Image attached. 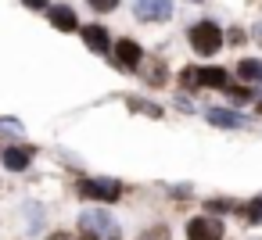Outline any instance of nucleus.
Here are the masks:
<instances>
[{
  "instance_id": "nucleus-1",
  "label": "nucleus",
  "mask_w": 262,
  "mask_h": 240,
  "mask_svg": "<svg viewBox=\"0 0 262 240\" xmlns=\"http://www.w3.org/2000/svg\"><path fill=\"white\" fill-rule=\"evenodd\" d=\"M79 229L83 233H90L94 240H119V222L104 211V208H90V211H83L79 215Z\"/></svg>"
},
{
  "instance_id": "nucleus-2",
  "label": "nucleus",
  "mask_w": 262,
  "mask_h": 240,
  "mask_svg": "<svg viewBox=\"0 0 262 240\" xmlns=\"http://www.w3.org/2000/svg\"><path fill=\"white\" fill-rule=\"evenodd\" d=\"M190 47L205 58V54H215L219 47H223V33H219V26L215 22H198L194 29H190Z\"/></svg>"
},
{
  "instance_id": "nucleus-3",
  "label": "nucleus",
  "mask_w": 262,
  "mask_h": 240,
  "mask_svg": "<svg viewBox=\"0 0 262 240\" xmlns=\"http://www.w3.org/2000/svg\"><path fill=\"white\" fill-rule=\"evenodd\" d=\"M187 240H223V222L208 219V215H198L187 226Z\"/></svg>"
},
{
  "instance_id": "nucleus-4",
  "label": "nucleus",
  "mask_w": 262,
  "mask_h": 240,
  "mask_svg": "<svg viewBox=\"0 0 262 240\" xmlns=\"http://www.w3.org/2000/svg\"><path fill=\"white\" fill-rule=\"evenodd\" d=\"M172 15V0H137V18L144 22H165Z\"/></svg>"
},
{
  "instance_id": "nucleus-5",
  "label": "nucleus",
  "mask_w": 262,
  "mask_h": 240,
  "mask_svg": "<svg viewBox=\"0 0 262 240\" xmlns=\"http://www.w3.org/2000/svg\"><path fill=\"white\" fill-rule=\"evenodd\" d=\"M79 190H83V194H90V197H101V201H115L122 186H119L115 179H83V183H79Z\"/></svg>"
},
{
  "instance_id": "nucleus-6",
  "label": "nucleus",
  "mask_w": 262,
  "mask_h": 240,
  "mask_svg": "<svg viewBox=\"0 0 262 240\" xmlns=\"http://www.w3.org/2000/svg\"><path fill=\"white\" fill-rule=\"evenodd\" d=\"M115 61H119L122 68H137V65L144 61V51H140L133 40H119V47H115Z\"/></svg>"
},
{
  "instance_id": "nucleus-7",
  "label": "nucleus",
  "mask_w": 262,
  "mask_h": 240,
  "mask_svg": "<svg viewBox=\"0 0 262 240\" xmlns=\"http://www.w3.org/2000/svg\"><path fill=\"white\" fill-rule=\"evenodd\" d=\"M205 118H208L212 126H219V129H241V126H244V118H241L237 111H226V108H208Z\"/></svg>"
},
{
  "instance_id": "nucleus-8",
  "label": "nucleus",
  "mask_w": 262,
  "mask_h": 240,
  "mask_svg": "<svg viewBox=\"0 0 262 240\" xmlns=\"http://www.w3.org/2000/svg\"><path fill=\"white\" fill-rule=\"evenodd\" d=\"M4 165L11 172H22L29 165V147H4Z\"/></svg>"
},
{
  "instance_id": "nucleus-9",
  "label": "nucleus",
  "mask_w": 262,
  "mask_h": 240,
  "mask_svg": "<svg viewBox=\"0 0 262 240\" xmlns=\"http://www.w3.org/2000/svg\"><path fill=\"white\" fill-rule=\"evenodd\" d=\"M83 40H86L90 51H108V29H101V26H86Z\"/></svg>"
},
{
  "instance_id": "nucleus-10",
  "label": "nucleus",
  "mask_w": 262,
  "mask_h": 240,
  "mask_svg": "<svg viewBox=\"0 0 262 240\" xmlns=\"http://www.w3.org/2000/svg\"><path fill=\"white\" fill-rule=\"evenodd\" d=\"M51 22L58 29H65V33H72L76 29V11L72 8H51Z\"/></svg>"
},
{
  "instance_id": "nucleus-11",
  "label": "nucleus",
  "mask_w": 262,
  "mask_h": 240,
  "mask_svg": "<svg viewBox=\"0 0 262 240\" xmlns=\"http://www.w3.org/2000/svg\"><path fill=\"white\" fill-rule=\"evenodd\" d=\"M230 83V76L223 72V68H205L201 72V86H215V90H223Z\"/></svg>"
},
{
  "instance_id": "nucleus-12",
  "label": "nucleus",
  "mask_w": 262,
  "mask_h": 240,
  "mask_svg": "<svg viewBox=\"0 0 262 240\" xmlns=\"http://www.w3.org/2000/svg\"><path fill=\"white\" fill-rule=\"evenodd\" d=\"M237 72H241L244 79H258V83H262V61H255V58L241 61V65H237Z\"/></svg>"
},
{
  "instance_id": "nucleus-13",
  "label": "nucleus",
  "mask_w": 262,
  "mask_h": 240,
  "mask_svg": "<svg viewBox=\"0 0 262 240\" xmlns=\"http://www.w3.org/2000/svg\"><path fill=\"white\" fill-rule=\"evenodd\" d=\"M223 90H226L230 101H248V97H251V90H244V86H230V83H226Z\"/></svg>"
},
{
  "instance_id": "nucleus-14",
  "label": "nucleus",
  "mask_w": 262,
  "mask_h": 240,
  "mask_svg": "<svg viewBox=\"0 0 262 240\" xmlns=\"http://www.w3.org/2000/svg\"><path fill=\"white\" fill-rule=\"evenodd\" d=\"M140 240H169V229H165V226H151Z\"/></svg>"
},
{
  "instance_id": "nucleus-15",
  "label": "nucleus",
  "mask_w": 262,
  "mask_h": 240,
  "mask_svg": "<svg viewBox=\"0 0 262 240\" xmlns=\"http://www.w3.org/2000/svg\"><path fill=\"white\" fill-rule=\"evenodd\" d=\"M86 4L94 11H112V8H119V0H86Z\"/></svg>"
},
{
  "instance_id": "nucleus-16",
  "label": "nucleus",
  "mask_w": 262,
  "mask_h": 240,
  "mask_svg": "<svg viewBox=\"0 0 262 240\" xmlns=\"http://www.w3.org/2000/svg\"><path fill=\"white\" fill-rule=\"evenodd\" d=\"M51 240H94L90 233H76V236H69V233H54Z\"/></svg>"
},
{
  "instance_id": "nucleus-17",
  "label": "nucleus",
  "mask_w": 262,
  "mask_h": 240,
  "mask_svg": "<svg viewBox=\"0 0 262 240\" xmlns=\"http://www.w3.org/2000/svg\"><path fill=\"white\" fill-rule=\"evenodd\" d=\"M26 8H33V11H40V8H47V0H26Z\"/></svg>"
},
{
  "instance_id": "nucleus-18",
  "label": "nucleus",
  "mask_w": 262,
  "mask_h": 240,
  "mask_svg": "<svg viewBox=\"0 0 262 240\" xmlns=\"http://www.w3.org/2000/svg\"><path fill=\"white\" fill-rule=\"evenodd\" d=\"M258 43H262V22H258Z\"/></svg>"
}]
</instances>
